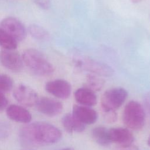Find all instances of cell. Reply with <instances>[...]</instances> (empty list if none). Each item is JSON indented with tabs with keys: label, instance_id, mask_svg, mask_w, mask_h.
Here are the masks:
<instances>
[{
	"label": "cell",
	"instance_id": "6da1fadb",
	"mask_svg": "<svg viewBox=\"0 0 150 150\" xmlns=\"http://www.w3.org/2000/svg\"><path fill=\"white\" fill-rule=\"evenodd\" d=\"M19 137L24 145L52 144L60 139L62 132L52 124L38 121L23 127L19 131Z\"/></svg>",
	"mask_w": 150,
	"mask_h": 150
},
{
	"label": "cell",
	"instance_id": "7a4b0ae2",
	"mask_svg": "<svg viewBox=\"0 0 150 150\" xmlns=\"http://www.w3.org/2000/svg\"><path fill=\"white\" fill-rule=\"evenodd\" d=\"M23 63L34 74L48 76L54 72V67L47 57L39 50L28 49L22 54Z\"/></svg>",
	"mask_w": 150,
	"mask_h": 150
},
{
	"label": "cell",
	"instance_id": "3957f363",
	"mask_svg": "<svg viewBox=\"0 0 150 150\" xmlns=\"http://www.w3.org/2000/svg\"><path fill=\"white\" fill-rule=\"evenodd\" d=\"M122 119L128 128L133 130H140L144 127L145 122V109L139 103L130 101L124 108Z\"/></svg>",
	"mask_w": 150,
	"mask_h": 150
},
{
	"label": "cell",
	"instance_id": "277c9868",
	"mask_svg": "<svg viewBox=\"0 0 150 150\" xmlns=\"http://www.w3.org/2000/svg\"><path fill=\"white\" fill-rule=\"evenodd\" d=\"M73 63L77 69L101 77H111L114 73L109 65L87 56H76L73 58Z\"/></svg>",
	"mask_w": 150,
	"mask_h": 150
},
{
	"label": "cell",
	"instance_id": "5b68a950",
	"mask_svg": "<svg viewBox=\"0 0 150 150\" xmlns=\"http://www.w3.org/2000/svg\"><path fill=\"white\" fill-rule=\"evenodd\" d=\"M127 97V91L122 87L106 90L101 98V106L103 112L115 111L123 104Z\"/></svg>",
	"mask_w": 150,
	"mask_h": 150
},
{
	"label": "cell",
	"instance_id": "8992f818",
	"mask_svg": "<svg viewBox=\"0 0 150 150\" xmlns=\"http://www.w3.org/2000/svg\"><path fill=\"white\" fill-rule=\"evenodd\" d=\"M0 63L6 69L19 72L23 69L22 57L15 49H4L0 51Z\"/></svg>",
	"mask_w": 150,
	"mask_h": 150
},
{
	"label": "cell",
	"instance_id": "52a82bcc",
	"mask_svg": "<svg viewBox=\"0 0 150 150\" xmlns=\"http://www.w3.org/2000/svg\"><path fill=\"white\" fill-rule=\"evenodd\" d=\"M1 28L17 42L23 40L26 36V30L23 24L17 18L9 16L4 18L1 23Z\"/></svg>",
	"mask_w": 150,
	"mask_h": 150
},
{
	"label": "cell",
	"instance_id": "ba28073f",
	"mask_svg": "<svg viewBox=\"0 0 150 150\" xmlns=\"http://www.w3.org/2000/svg\"><path fill=\"white\" fill-rule=\"evenodd\" d=\"M13 97L18 103L26 107L35 105L39 99L37 93L33 88L25 84L19 85L15 88Z\"/></svg>",
	"mask_w": 150,
	"mask_h": 150
},
{
	"label": "cell",
	"instance_id": "9c48e42d",
	"mask_svg": "<svg viewBox=\"0 0 150 150\" xmlns=\"http://www.w3.org/2000/svg\"><path fill=\"white\" fill-rule=\"evenodd\" d=\"M46 90L54 97L66 99L71 93V86L70 83L63 79H56L48 81L45 85Z\"/></svg>",
	"mask_w": 150,
	"mask_h": 150
},
{
	"label": "cell",
	"instance_id": "30bf717a",
	"mask_svg": "<svg viewBox=\"0 0 150 150\" xmlns=\"http://www.w3.org/2000/svg\"><path fill=\"white\" fill-rule=\"evenodd\" d=\"M35 105L39 112L49 117L57 115L63 110V105L60 101L46 97L39 98Z\"/></svg>",
	"mask_w": 150,
	"mask_h": 150
},
{
	"label": "cell",
	"instance_id": "8fae6325",
	"mask_svg": "<svg viewBox=\"0 0 150 150\" xmlns=\"http://www.w3.org/2000/svg\"><path fill=\"white\" fill-rule=\"evenodd\" d=\"M110 138L111 143H115L118 146H127L132 144L134 136L132 133L126 128L116 127L109 129Z\"/></svg>",
	"mask_w": 150,
	"mask_h": 150
},
{
	"label": "cell",
	"instance_id": "7c38bea8",
	"mask_svg": "<svg viewBox=\"0 0 150 150\" xmlns=\"http://www.w3.org/2000/svg\"><path fill=\"white\" fill-rule=\"evenodd\" d=\"M72 114L83 124H94L98 119V114L90 107L81 105H74Z\"/></svg>",
	"mask_w": 150,
	"mask_h": 150
},
{
	"label": "cell",
	"instance_id": "4fadbf2b",
	"mask_svg": "<svg viewBox=\"0 0 150 150\" xmlns=\"http://www.w3.org/2000/svg\"><path fill=\"white\" fill-rule=\"evenodd\" d=\"M6 114L11 120L22 123H28L32 120L30 112L22 106L12 104L6 109Z\"/></svg>",
	"mask_w": 150,
	"mask_h": 150
},
{
	"label": "cell",
	"instance_id": "5bb4252c",
	"mask_svg": "<svg viewBox=\"0 0 150 150\" xmlns=\"http://www.w3.org/2000/svg\"><path fill=\"white\" fill-rule=\"evenodd\" d=\"M74 98L80 105L87 107L94 106L97 102V98L95 92L85 87L79 88L76 90Z\"/></svg>",
	"mask_w": 150,
	"mask_h": 150
},
{
	"label": "cell",
	"instance_id": "9a60e30c",
	"mask_svg": "<svg viewBox=\"0 0 150 150\" xmlns=\"http://www.w3.org/2000/svg\"><path fill=\"white\" fill-rule=\"evenodd\" d=\"M62 125L69 132H81L85 129V125L79 121L72 114H65L62 118Z\"/></svg>",
	"mask_w": 150,
	"mask_h": 150
},
{
	"label": "cell",
	"instance_id": "2e32d148",
	"mask_svg": "<svg viewBox=\"0 0 150 150\" xmlns=\"http://www.w3.org/2000/svg\"><path fill=\"white\" fill-rule=\"evenodd\" d=\"M91 136L93 139L100 145L107 146L111 143L109 129L104 127L98 126L93 128L91 131Z\"/></svg>",
	"mask_w": 150,
	"mask_h": 150
},
{
	"label": "cell",
	"instance_id": "e0dca14e",
	"mask_svg": "<svg viewBox=\"0 0 150 150\" xmlns=\"http://www.w3.org/2000/svg\"><path fill=\"white\" fill-rule=\"evenodd\" d=\"M104 80L101 76L88 73L86 77L85 87L94 92L98 91L102 89L104 85Z\"/></svg>",
	"mask_w": 150,
	"mask_h": 150
},
{
	"label": "cell",
	"instance_id": "ac0fdd59",
	"mask_svg": "<svg viewBox=\"0 0 150 150\" xmlns=\"http://www.w3.org/2000/svg\"><path fill=\"white\" fill-rule=\"evenodd\" d=\"M28 32L32 38L38 40H47L50 38L49 32L38 25H30L28 28Z\"/></svg>",
	"mask_w": 150,
	"mask_h": 150
},
{
	"label": "cell",
	"instance_id": "d6986e66",
	"mask_svg": "<svg viewBox=\"0 0 150 150\" xmlns=\"http://www.w3.org/2000/svg\"><path fill=\"white\" fill-rule=\"evenodd\" d=\"M18 42L0 27V46L4 49H16Z\"/></svg>",
	"mask_w": 150,
	"mask_h": 150
},
{
	"label": "cell",
	"instance_id": "ffe728a7",
	"mask_svg": "<svg viewBox=\"0 0 150 150\" xmlns=\"http://www.w3.org/2000/svg\"><path fill=\"white\" fill-rule=\"evenodd\" d=\"M13 82L11 77L6 74H0V92L4 94L11 90Z\"/></svg>",
	"mask_w": 150,
	"mask_h": 150
},
{
	"label": "cell",
	"instance_id": "44dd1931",
	"mask_svg": "<svg viewBox=\"0 0 150 150\" xmlns=\"http://www.w3.org/2000/svg\"><path fill=\"white\" fill-rule=\"evenodd\" d=\"M11 125L5 121H0V140L6 138L11 131Z\"/></svg>",
	"mask_w": 150,
	"mask_h": 150
},
{
	"label": "cell",
	"instance_id": "7402d4cb",
	"mask_svg": "<svg viewBox=\"0 0 150 150\" xmlns=\"http://www.w3.org/2000/svg\"><path fill=\"white\" fill-rule=\"evenodd\" d=\"M104 118L107 122L112 123L115 122L117 120V114L115 111L104 112Z\"/></svg>",
	"mask_w": 150,
	"mask_h": 150
},
{
	"label": "cell",
	"instance_id": "603a6c76",
	"mask_svg": "<svg viewBox=\"0 0 150 150\" xmlns=\"http://www.w3.org/2000/svg\"><path fill=\"white\" fill-rule=\"evenodd\" d=\"M34 2L40 8L45 10L50 7V0H34Z\"/></svg>",
	"mask_w": 150,
	"mask_h": 150
},
{
	"label": "cell",
	"instance_id": "cb8c5ba5",
	"mask_svg": "<svg viewBox=\"0 0 150 150\" xmlns=\"http://www.w3.org/2000/svg\"><path fill=\"white\" fill-rule=\"evenodd\" d=\"M8 104V101L4 93L0 92V111L4 110Z\"/></svg>",
	"mask_w": 150,
	"mask_h": 150
},
{
	"label": "cell",
	"instance_id": "d4e9b609",
	"mask_svg": "<svg viewBox=\"0 0 150 150\" xmlns=\"http://www.w3.org/2000/svg\"><path fill=\"white\" fill-rule=\"evenodd\" d=\"M144 104L146 110L150 114V91L145 94L144 97Z\"/></svg>",
	"mask_w": 150,
	"mask_h": 150
},
{
	"label": "cell",
	"instance_id": "484cf974",
	"mask_svg": "<svg viewBox=\"0 0 150 150\" xmlns=\"http://www.w3.org/2000/svg\"><path fill=\"white\" fill-rule=\"evenodd\" d=\"M117 150H139V149L137 146L132 144L127 146H118Z\"/></svg>",
	"mask_w": 150,
	"mask_h": 150
},
{
	"label": "cell",
	"instance_id": "4316f807",
	"mask_svg": "<svg viewBox=\"0 0 150 150\" xmlns=\"http://www.w3.org/2000/svg\"><path fill=\"white\" fill-rule=\"evenodd\" d=\"M60 150H74V149L71 148H62Z\"/></svg>",
	"mask_w": 150,
	"mask_h": 150
},
{
	"label": "cell",
	"instance_id": "83f0119b",
	"mask_svg": "<svg viewBox=\"0 0 150 150\" xmlns=\"http://www.w3.org/2000/svg\"><path fill=\"white\" fill-rule=\"evenodd\" d=\"M133 3H138L140 1H141L142 0H131Z\"/></svg>",
	"mask_w": 150,
	"mask_h": 150
},
{
	"label": "cell",
	"instance_id": "f1b7e54d",
	"mask_svg": "<svg viewBox=\"0 0 150 150\" xmlns=\"http://www.w3.org/2000/svg\"><path fill=\"white\" fill-rule=\"evenodd\" d=\"M147 144H148V145L150 146V135H149V138H148V140H147Z\"/></svg>",
	"mask_w": 150,
	"mask_h": 150
},
{
	"label": "cell",
	"instance_id": "f546056e",
	"mask_svg": "<svg viewBox=\"0 0 150 150\" xmlns=\"http://www.w3.org/2000/svg\"><path fill=\"white\" fill-rule=\"evenodd\" d=\"M29 150H33V149H29Z\"/></svg>",
	"mask_w": 150,
	"mask_h": 150
}]
</instances>
